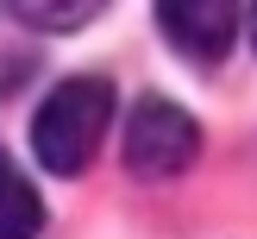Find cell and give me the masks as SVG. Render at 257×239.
I'll use <instances>...</instances> for the list:
<instances>
[{"instance_id":"cell-5","label":"cell","mask_w":257,"mask_h":239,"mask_svg":"<svg viewBox=\"0 0 257 239\" xmlns=\"http://www.w3.org/2000/svg\"><path fill=\"white\" fill-rule=\"evenodd\" d=\"M19 7L25 25H38V32H75V25H88L107 0H13Z\"/></svg>"},{"instance_id":"cell-3","label":"cell","mask_w":257,"mask_h":239,"mask_svg":"<svg viewBox=\"0 0 257 239\" xmlns=\"http://www.w3.org/2000/svg\"><path fill=\"white\" fill-rule=\"evenodd\" d=\"M157 25L182 57L220 63L238 32V0H157Z\"/></svg>"},{"instance_id":"cell-2","label":"cell","mask_w":257,"mask_h":239,"mask_svg":"<svg viewBox=\"0 0 257 239\" xmlns=\"http://www.w3.org/2000/svg\"><path fill=\"white\" fill-rule=\"evenodd\" d=\"M119 157H125V170H132V176H145V183L182 176L188 164L201 157V126H195V113H188V107H176V101H163V95L132 101Z\"/></svg>"},{"instance_id":"cell-4","label":"cell","mask_w":257,"mask_h":239,"mask_svg":"<svg viewBox=\"0 0 257 239\" xmlns=\"http://www.w3.org/2000/svg\"><path fill=\"white\" fill-rule=\"evenodd\" d=\"M38 226H44V201H38V189L0 157V239H38Z\"/></svg>"},{"instance_id":"cell-1","label":"cell","mask_w":257,"mask_h":239,"mask_svg":"<svg viewBox=\"0 0 257 239\" xmlns=\"http://www.w3.org/2000/svg\"><path fill=\"white\" fill-rule=\"evenodd\" d=\"M107 120H113V88L100 82V75H69V82H57L44 95V107H38V120H32L38 164L57 170V176L88 170V157H94L100 138H107Z\"/></svg>"},{"instance_id":"cell-6","label":"cell","mask_w":257,"mask_h":239,"mask_svg":"<svg viewBox=\"0 0 257 239\" xmlns=\"http://www.w3.org/2000/svg\"><path fill=\"white\" fill-rule=\"evenodd\" d=\"M251 44H257V7H251Z\"/></svg>"}]
</instances>
